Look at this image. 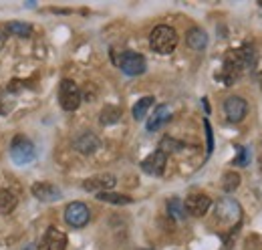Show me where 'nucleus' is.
<instances>
[{"label":"nucleus","instance_id":"obj_17","mask_svg":"<svg viewBox=\"0 0 262 250\" xmlns=\"http://www.w3.org/2000/svg\"><path fill=\"white\" fill-rule=\"evenodd\" d=\"M18 204V196L12 192V190H0V214L2 216H8L10 212H14Z\"/></svg>","mask_w":262,"mask_h":250},{"label":"nucleus","instance_id":"obj_18","mask_svg":"<svg viewBox=\"0 0 262 250\" xmlns=\"http://www.w3.org/2000/svg\"><path fill=\"white\" fill-rule=\"evenodd\" d=\"M119 119H121V109L115 107V105L103 107V111H101V115H99L101 125H113V123H117Z\"/></svg>","mask_w":262,"mask_h":250},{"label":"nucleus","instance_id":"obj_2","mask_svg":"<svg viewBox=\"0 0 262 250\" xmlns=\"http://www.w3.org/2000/svg\"><path fill=\"white\" fill-rule=\"evenodd\" d=\"M149 47L158 55H169L178 47V34H176V31L171 27L160 25V27H156L151 31V34H149Z\"/></svg>","mask_w":262,"mask_h":250},{"label":"nucleus","instance_id":"obj_1","mask_svg":"<svg viewBox=\"0 0 262 250\" xmlns=\"http://www.w3.org/2000/svg\"><path fill=\"white\" fill-rule=\"evenodd\" d=\"M254 49L252 45H244L242 49H232L226 59H224V65H222V79H224V85H234L244 69L252 67L254 65Z\"/></svg>","mask_w":262,"mask_h":250},{"label":"nucleus","instance_id":"obj_30","mask_svg":"<svg viewBox=\"0 0 262 250\" xmlns=\"http://www.w3.org/2000/svg\"><path fill=\"white\" fill-rule=\"evenodd\" d=\"M260 170H262V157H260Z\"/></svg>","mask_w":262,"mask_h":250},{"label":"nucleus","instance_id":"obj_22","mask_svg":"<svg viewBox=\"0 0 262 250\" xmlns=\"http://www.w3.org/2000/svg\"><path fill=\"white\" fill-rule=\"evenodd\" d=\"M6 32L16 34V36H31L33 27L27 25V23H8V25H6Z\"/></svg>","mask_w":262,"mask_h":250},{"label":"nucleus","instance_id":"obj_19","mask_svg":"<svg viewBox=\"0 0 262 250\" xmlns=\"http://www.w3.org/2000/svg\"><path fill=\"white\" fill-rule=\"evenodd\" d=\"M154 105V97L151 95H147V97H143V99H139L135 105H133V119L135 121H141L145 115H147V111H149V107Z\"/></svg>","mask_w":262,"mask_h":250},{"label":"nucleus","instance_id":"obj_7","mask_svg":"<svg viewBox=\"0 0 262 250\" xmlns=\"http://www.w3.org/2000/svg\"><path fill=\"white\" fill-rule=\"evenodd\" d=\"M67 244H69V238H67L65 232H61L55 226H51L42 234L38 250H67Z\"/></svg>","mask_w":262,"mask_h":250},{"label":"nucleus","instance_id":"obj_21","mask_svg":"<svg viewBox=\"0 0 262 250\" xmlns=\"http://www.w3.org/2000/svg\"><path fill=\"white\" fill-rule=\"evenodd\" d=\"M167 212L178 220L186 218V208H184V202H182L180 198H171V200H167Z\"/></svg>","mask_w":262,"mask_h":250},{"label":"nucleus","instance_id":"obj_3","mask_svg":"<svg viewBox=\"0 0 262 250\" xmlns=\"http://www.w3.org/2000/svg\"><path fill=\"white\" fill-rule=\"evenodd\" d=\"M10 157L16 165H29L36 159V150L33 141L25 135H14L10 141Z\"/></svg>","mask_w":262,"mask_h":250},{"label":"nucleus","instance_id":"obj_20","mask_svg":"<svg viewBox=\"0 0 262 250\" xmlns=\"http://www.w3.org/2000/svg\"><path fill=\"white\" fill-rule=\"evenodd\" d=\"M97 200H101V202H109V204H117V206H123V204H131V202H133L131 196L115 194V192H101V194H97Z\"/></svg>","mask_w":262,"mask_h":250},{"label":"nucleus","instance_id":"obj_23","mask_svg":"<svg viewBox=\"0 0 262 250\" xmlns=\"http://www.w3.org/2000/svg\"><path fill=\"white\" fill-rule=\"evenodd\" d=\"M238 186H240V176H238L236 172H226L224 178H222V187H224V192H234Z\"/></svg>","mask_w":262,"mask_h":250},{"label":"nucleus","instance_id":"obj_12","mask_svg":"<svg viewBox=\"0 0 262 250\" xmlns=\"http://www.w3.org/2000/svg\"><path fill=\"white\" fill-rule=\"evenodd\" d=\"M33 196L40 202H57L61 198V190L53 184H47V182H36L31 187Z\"/></svg>","mask_w":262,"mask_h":250},{"label":"nucleus","instance_id":"obj_14","mask_svg":"<svg viewBox=\"0 0 262 250\" xmlns=\"http://www.w3.org/2000/svg\"><path fill=\"white\" fill-rule=\"evenodd\" d=\"M216 212H218V218L226 220V222H240V218H242L240 206H238L234 200H228V198H226V200H220Z\"/></svg>","mask_w":262,"mask_h":250},{"label":"nucleus","instance_id":"obj_16","mask_svg":"<svg viewBox=\"0 0 262 250\" xmlns=\"http://www.w3.org/2000/svg\"><path fill=\"white\" fill-rule=\"evenodd\" d=\"M186 43H188V47L194 49V51H204V49L208 47V34L202 31V29L194 27V29L188 31Z\"/></svg>","mask_w":262,"mask_h":250},{"label":"nucleus","instance_id":"obj_5","mask_svg":"<svg viewBox=\"0 0 262 250\" xmlns=\"http://www.w3.org/2000/svg\"><path fill=\"white\" fill-rule=\"evenodd\" d=\"M59 103L65 111H75L81 105V89L77 87L75 81L63 79L59 85Z\"/></svg>","mask_w":262,"mask_h":250},{"label":"nucleus","instance_id":"obj_26","mask_svg":"<svg viewBox=\"0 0 262 250\" xmlns=\"http://www.w3.org/2000/svg\"><path fill=\"white\" fill-rule=\"evenodd\" d=\"M204 127H206V154L212 156V152H214V131H212V125L208 121V117L204 119Z\"/></svg>","mask_w":262,"mask_h":250},{"label":"nucleus","instance_id":"obj_24","mask_svg":"<svg viewBox=\"0 0 262 250\" xmlns=\"http://www.w3.org/2000/svg\"><path fill=\"white\" fill-rule=\"evenodd\" d=\"M182 148H184V143H182V141H176V139H171V137H164L162 143H160V152H164L165 156H167V154H173V152H180Z\"/></svg>","mask_w":262,"mask_h":250},{"label":"nucleus","instance_id":"obj_8","mask_svg":"<svg viewBox=\"0 0 262 250\" xmlns=\"http://www.w3.org/2000/svg\"><path fill=\"white\" fill-rule=\"evenodd\" d=\"M224 113H226L228 121H232V123L242 121V119L246 117V113H248V103H246V99H242V97H238V95L228 97V99L224 101Z\"/></svg>","mask_w":262,"mask_h":250},{"label":"nucleus","instance_id":"obj_9","mask_svg":"<svg viewBox=\"0 0 262 250\" xmlns=\"http://www.w3.org/2000/svg\"><path fill=\"white\" fill-rule=\"evenodd\" d=\"M210 206H212V200L206 196V194H190L188 198H186V202H184V208H186V214H190V216H204L208 210H210Z\"/></svg>","mask_w":262,"mask_h":250},{"label":"nucleus","instance_id":"obj_10","mask_svg":"<svg viewBox=\"0 0 262 250\" xmlns=\"http://www.w3.org/2000/svg\"><path fill=\"white\" fill-rule=\"evenodd\" d=\"M165 163H167V156H165L164 152L156 150L154 154H149L141 161V170L145 174H149V176H162L165 172Z\"/></svg>","mask_w":262,"mask_h":250},{"label":"nucleus","instance_id":"obj_4","mask_svg":"<svg viewBox=\"0 0 262 250\" xmlns=\"http://www.w3.org/2000/svg\"><path fill=\"white\" fill-rule=\"evenodd\" d=\"M113 62H115L125 75H129V77H137V75L145 73V69H147L143 55H139V53H135V51H123L121 55H115V53H113Z\"/></svg>","mask_w":262,"mask_h":250},{"label":"nucleus","instance_id":"obj_13","mask_svg":"<svg viewBox=\"0 0 262 250\" xmlns=\"http://www.w3.org/2000/svg\"><path fill=\"white\" fill-rule=\"evenodd\" d=\"M169 119H171V107H169V105H158L156 111H154V115H149V119H147V123H145V129H147V131H158V129H162Z\"/></svg>","mask_w":262,"mask_h":250},{"label":"nucleus","instance_id":"obj_11","mask_svg":"<svg viewBox=\"0 0 262 250\" xmlns=\"http://www.w3.org/2000/svg\"><path fill=\"white\" fill-rule=\"evenodd\" d=\"M115 184H117L115 176H111V174H101V176L87 178V180L83 182V187H85L87 192L101 194V192H109V190H113V187H115Z\"/></svg>","mask_w":262,"mask_h":250},{"label":"nucleus","instance_id":"obj_27","mask_svg":"<svg viewBox=\"0 0 262 250\" xmlns=\"http://www.w3.org/2000/svg\"><path fill=\"white\" fill-rule=\"evenodd\" d=\"M248 161H250V156H248V150L246 148H238V156L232 159V165H248Z\"/></svg>","mask_w":262,"mask_h":250},{"label":"nucleus","instance_id":"obj_6","mask_svg":"<svg viewBox=\"0 0 262 250\" xmlns=\"http://www.w3.org/2000/svg\"><path fill=\"white\" fill-rule=\"evenodd\" d=\"M89 218H91V212L89 208L83 204V202H71L65 208V220L69 226L73 228H83L89 224Z\"/></svg>","mask_w":262,"mask_h":250},{"label":"nucleus","instance_id":"obj_29","mask_svg":"<svg viewBox=\"0 0 262 250\" xmlns=\"http://www.w3.org/2000/svg\"><path fill=\"white\" fill-rule=\"evenodd\" d=\"M202 103H204V109H206V113H210V105H208V101H206V99H202Z\"/></svg>","mask_w":262,"mask_h":250},{"label":"nucleus","instance_id":"obj_31","mask_svg":"<svg viewBox=\"0 0 262 250\" xmlns=\"http://www.w3.org/2000/svg\"><path fill=\"white\" fill-rule=\"evenodd\" d=\"M260 6H262V0H260Z\"/></svg>","mask_w":262,"mask_h":250},{"label":"nucleus","instance_id":"obj_15","mask_svg":"<svg viewBox=\"0 0 262 250\" xmlns=\"http://www.w3.org/2000/svg\"><path fill=\"white\" fill-rule=\"evenodd\" d=\"M99 145H101L99 137L95 133H89V131L83 133V135H79V137L75 139V150L81 152V154H93Z\"/></svg>","mask_w":262,"mask_h":250},{"label":"nucleus","instance_id":"obj_25","mask_svg":"<svg viewBox=\"0 0 262 250\" xmlns=\"http://www.w3.org/2000/svg\"><path fill=\"white\" fill-rule=\"evenodd\" d=\"M12 107H14V101L10 99L8 89H2V87H0V115H6Z\"/></svg>","mask_w":262,"mask_h":250},{"label":"nucleus","instance_id":"obj_28","mask_svg":"<svg viewBox=\"0 0 262 250\" xmlns=\"http://www.w3.org/2000/svg\"><path fill=\"white\" fill-rule=\"evenodd\" d=\"M4 43H6V31H4V29H0V49L4 47Z\"/></svg>","mask_w":262,"mask_h":250}]
</instances>
